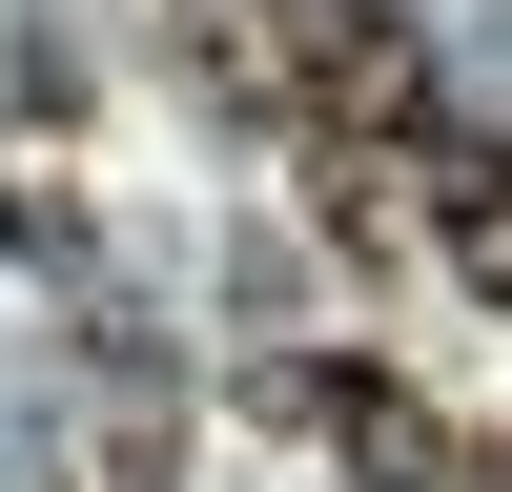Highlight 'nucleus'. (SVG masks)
<instances>
[{
	"instance_id": "1",
	"label": "nucleus",
	"mask_w": 512,
	"mask_h": 492,
	"mask_svg": "<svg viewBox=\"0 0 512 492\" xmlns=\"http://www.w3.org/2000/svg\"><path fill=\"white\" fill-rule=\"evenodd\" d=\"M287 410H308L349 472H390V492H492V472H512V451H472L431 390H390V369H287Z\"/></svg>"
},
{
	"instance_id": "2",
	"label": "nucleus",
	"mask_w": 512,
	"mask_h": 492,
	"mask_svg": "<svg viewBox=\"0 0 512 492\" xmlns=\"http://www.w3.org/2000/svg\"><path fill=\"white\" fill-rule=\"evenodd\" d=\"M410 205H431L451 287H472V308H512V144H472V123H431V144H410Z\"/></svg>"
}]
</instances>
